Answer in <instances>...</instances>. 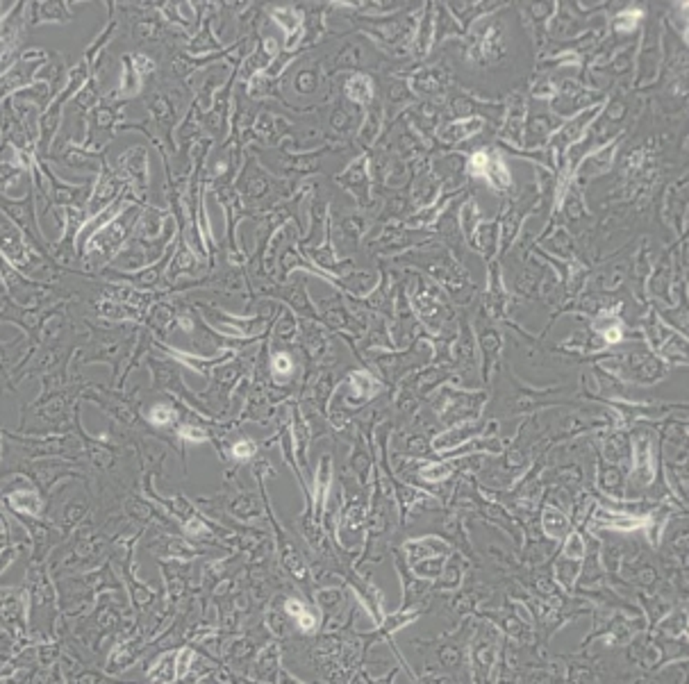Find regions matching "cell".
<instances>
[{
    "mask_svg": "<svg viewBox=\"0 0 689 684\" xmlns=\"http://www.w3.org/2000/svg\"><path fill=\"white\" fill-rule=\"evenodd\" d=\"M135 210H123L121 214L116 216V219L101 227L98 234H93L87 244H84V251L89 255H114L118 248L125 244L127 232H130V225L135 223Z\"/></svg>",
    "mask_w": 689,
    "mask_h": 684,
    "instance_id": "6da1fadb",
    "label": "cell"
},
{
    "mask_svg": "<svg viewBox=\"0 0 689 684\" xmlns=\"http://www.w3.org/2000/svg\"><path fill=\"white\" fill-rule=\"evenodd\" d=\"M146 148L144 146H135L127 153L118 157V176L125 182L137 184L139 189H146Z\"/></svg>",
    "mask_w": 689,
    "mask_h": 684,
    "instance_id": "7a4b0ae2",
    "label": "cell"
},
{
    "mask_svg": "<svg viewBox=\"0 0 689 684\" xmlns=\"http://www.w3.org/2000/svg\"><path fill=\"white\" fill-rule=\"evenodd\" d=\"M28 23H69L73 21V12L69 3H28Z\"/></svg>",
    "mask_w": 689,
    "mask_h": 684,
    "instance_id": "3957f363",
    "label": "cell"
},
{
    "mask_svg": "<svg viewBox=\"0 0 689 684\" xmlns=\"http://www.w3.org/2000/svg\"><path fill=\"white\" fill-rule=\"evenodd\" d=\"M142 84H144V78L135 69L132 57L125 55L121 59V78H118V89L114 91V96L118 101H121V98H132L142 91Z\"/></svg>",
    "mask_w": 689,
    "mask_h": 684,
    "instance_id": "277c9868",
    "label": "cell"
},
{
    "mask_svg": "<svg viewBox=\"0 0 689 684\" xmlns=\"http://www.w3.org/2000/svg\"><path fill=\"white\" fill-rule=\"evenodd\" d=\"M5 501L7 505H12V509H16L18 514H28V516H39L41 514V498L37 496V491H32V489H18L16 494H5Z\"/></svg>",
    "mask_w": 689,
    "mask_h": 684,
    "instance_id": "5b68a950",
    "label": "cell"
},
{
    "mask_svg": "<svg viewBox=\"0 0 689 684\" xmlns=\"http://www.w3.org/2000/svg\"><path fill=\"white\" fill-rule=\"evenodd\" d=\"M146 107H148L150 118H153L159 127H164V125H169L171 121H173V110H171V103L161 93H150L148 101H146Z\"/></svg>",
    "mask_w": 689,
    "mask_h": 684,
    "instance_id": "8992f818",
    "label": "cell"
},
{
    "mask_svg": "<svg viewBox=\"0 0 689 684\" xmlns=\"http://www.w3.org/2000/svg\"><path fill=\"white\" fill-rule=\"evenodd\" d=\"M346 93L353 103H360V105H367L371 101V80L369 78H364V75H353V78L348 80V86H346Z\"/></svg>",
    "mask_w": 689,
    "mask_h": 684,
    "instance_id": "52a82bcc",
    "label": "cell"
},
{
    "mask_svg": "<svg viewBox=\"0 0 689 684\" xmlns=\"http://www.w3.org/2000/svg\"><path fill=\"white\" fill-rule=\"evenodd\" d=\"M146 418H148L150 426H155V428H166L169 423L176 418V409L171 407V405H164V403H155L153 407L148 409Z\"/></svg>",
    "mask_w": 689,
    "mask_h": 684,
    "instance_id": "ba28073f",
    "label": "cell"
},
{
    "mask_svg": "<svg viewBox=\"0 0 689 684\" xmlns=\"http://www.w3.org/2000/svg\"><path fill=\"white\" fill-rule=\"evenodd\" d=\"M157 32H159V23L155 18H139L132 28V37L137 41H153L157 39Z\"/></svg>",
    "mask_w": 689,
    "mask_h": 684,
    "instance_id": "9c48e42d",
    "label": "cell"
},
{
    "mask_svg": "<svg viewBox=\"0 0 689 684\" xmlns=\"http://www.w3.org/2000/svg\"><path fill=\"white\" fill-rule=\"evenodd\" d=\"M130 57H132L135 69L139 71V75H142V78H146V75H153V73H155L157 64H155L153 59H150V57H146V55H130Z\"/></svg>",
    "mask_w": 689,
    "mask_h": 684,
    "instance_id": "30bf717a",
    "label": "cell"
},
{
    "mask_svg": "<svg viewBox=\"0 0 689 684\" xmlns=\"http://www.w3.org/2000/svg\"><path fill=\"white\" fill-rule=\"evenodd\" d=\"M292 368H294L292 357H289L287 353H278L273 357V373L275 375H287L289 371H292Z\"/></svg>",
    "mask_w": 689,
    "mask_h": 684,
    "instance_id": "8fae6325",
    "label": "cell"
},
{
    "mask_svg": "<svg viewBox=\"0 0 689 684\" xmlns=\"http://www.w3.org/2000/svg\"><path fill=\"white\" fill-rule=\"evenodd\" d=\"M232 452H234L237 460H249L251 455L255 452V443L249 441V439H241V441H237L232 446Z\"/></svg>",
    "mask_w": 689,
    "mask_h": 684,
    "instance_id": "7c38bea8",
    "label": "cell"
}]
</instances>
